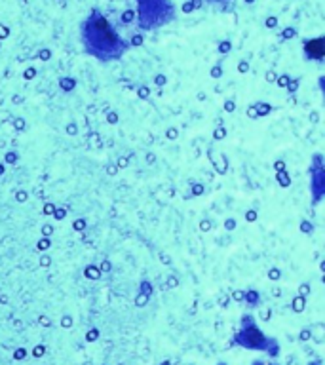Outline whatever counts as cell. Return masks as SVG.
<instances>
[{"instance_id":"cell-1","label":"cell","mask_w":325,"mask_h":365,"mask_svg":"<svg viewBox=\"0 0 325 365\" xmlns=\"http://www.w3.org/2000/svg\"><path fill=\"white\" fill-rule=\"evenodd\" d=\"M82 42L88 54L99 61L120 59L124 51L128 50V44L124 42L115 27L108 23L107 17L99 10H94L82 25Z\"/></svg>"},{"instance_id":"cell-6","label":"cell","mask_w":325,"mask_h":365,"mask_svg":"<svg viewBox=\"0 0 325 365\" xmlns=\"http://www.w3.org/2000/svg\"><path fill=\"white\" fill-rule=\"evenodd\" d=\"M192 10H194V4H192V2H187V4L183 6V12H185V14H188V12H192Z\"/></svg>"},{"instance_id":"cell-13","label":"cell","mask_w":325,"mask_h":365,"mask_svg":"<svg viewBox=\"0 0 325 365\" xmlns=\"http://www.w3.org/2000/svg\"><path fill=\"white\" fill-rule=\"evenodd\" d=\"M221 365H223V364H221Z\"/></svg>"},{"instance_id":"cell-4","label":"cell","mask_w":325,"mask_h":365,"mask_svg":"<svg viewBox=\"0 0 325 365\" xmlns=\"http://www.w3.org/2000/svg\"><path fill=\"white\" fill-rule=\"evenodd\" d=\"M325 51V40L322 36L314 38V40H306L304 42V54L308 59H322Z\"/></svg>"},{"instance_id":"cell-12","label":"cell","mask_w":325,"mask_h":365,"mask_svg":"<svg viewBox=\"0 0 325 365\" xmlns=\"http://www.w3.org/2000/svg\"><path fill=\"white\" fill-rule=\"evenodd\" d=\"M246 2H249V4H251V2H255V0H246Z\"/></svg>"},{"instance_id":"cell-8","label":"cell","mask_w":325,"mask_h":365,"mask_svg":"<svg viewBox=\"0 0 325 365\" xmlns=\"http://www.w3.org/2000/svg\"><path fill=\"white\" fill-rule=\"evenodd\" d=\"M297 33L293 29H285V33H283V38H291V36H295Z\"/></svg>"},{"instance_id":"cell-7","label":"cell","mask_w":325,"mask_h":365,"mask_svg":"<svg viewBox=\"0 0 325 365\" xmlns=\"http://www.w3.org/2000/svg\"><path fill=\"white\" fill-rule=\"evenodd\" d=\"M228 50H231V44L228 42H223L219 46V51H228Z\"/></svg>"},{"instance_id":"cell-10","label":"cell","mask_w":325,"mask_h":365,"mask_svg":"<svg viewBox=\"0 0 325 365\" xmlns=\"http://www.w3.org/2000/svg\"><path fill=\"white\" fill-rule=\"evenodd\" d=\"M267 25H268V27H274V25H276V17H270V19H268V22H267Z\"/></svg>"},{"instance_id":"cell-2","label":"cell","mask_w":325,"mask_h":365,"mask_svg":"<svg viewBox=\"0 0 325 365\" xmlns=\"http://www.w3.org/2000/svg\"><path fill=\"white\" fill-rule=\"evenodd\" d=\"M174 15L175 8L167 0H139V25L144 29H154Z\"/></svg>"},{"instance_id":"cell-5","label":"cell","mask_w":325,"mask_h":365,"mask_svg":"<svg viewBox=\"0 0 325 365\" xmlns=\"http://www.w3.org/2000/svg\"><path fill=\"white\" fill-rule=\"evenodd\" d=\"M133 10H126V12H124L122 14V23H131L133 22Z\"/></svg>"},{"instance_id":"cell-9","label":"cell","mask_w":325,"mask_h":365,"mask_svg":"<svg viewBox=\"0 0 325 365\" xmlns=\"http://www.w3.org/2000/svg\"><path fill=\"white\" fill-rule=\"evenodd\" d=\"M131 44H133V46H139V44H141V36L139 35L133 36V38H131Z\"/></svg>"},{"instance_id":"cell-11","label":"cell","mask_w":325,"mask_h":365,"mask_svg":"<svg viewBox=\"0 0 325 365\" xmlns=\"http://www.w3.org/2000/svg\"><path fill=\"white\" fill-rule=\"evenodd\" d=\"M0 36H8V29H4V27H0Z\"/></svg>"},{"instance_id":"cell-3","label":"cell","mask_w":325,"mask_h":365,"mask_svg":"<svg viewBox=\"0 0 325 365\" xmlns=\"http://www.w3.org/2000/svg\"><path fill=\"white\" fill-rule=\"evenodd\" d=\"M236 344H240V346H244V348H257V350H267L268 344H272L270 341H268L267 336L262 335L255 325H249V327H244L242 330V333H240L238 336H236Z\"/></svg>"}]
</instances>
